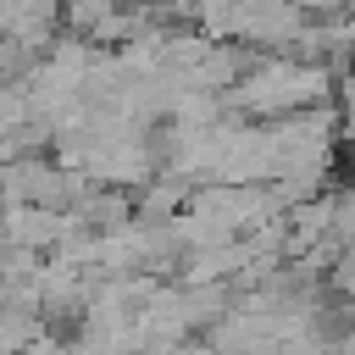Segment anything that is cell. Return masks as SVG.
I'll use <instances>...</instances> for the list:
<instances>
[{"mask_svg": "<svg viewBox=\"0 0 355 355\" xmlns=\"http://www.w3.org/2000/svg\"><path fill=\"white\" fill-rule=\"evenodd\" d=\"M322 94V78L305 72V67H288V61H272L266 72H255L244 83V105L250 111H288V105H305Z\"/></svg>", "mask_w": 355, "mask_h": 355, "instance_id": "obj_1", "label": "cell"}, {"mask_svg": "<svg viewBox=\"0 0 355 355\" xmlns=\"http://www.w3.org/2000/svg\"><path fill=\"white\" fill-rule=\"evenodd\" d=\"M67 216L61 211H50V205H11V216H6V244H17V250H55L61 239H67Z\"/></svg>", "mask_w": 355, "mask_h": 355, "instance_id": "obj_2", "label": "cell"}, {"mask_svg": "<svg viewBox=\"0 0 355 355\" xmlns=\"http://www.w3.org/2000/svg\"><path fill=\"white\" fill-rule=\"evenodd\" d=\"M55 22V0H6V28L11 44H44Z\"/></svg>", "mask_w": 355, "mask_h": 355, "instance_id": "obj_3", "label": "cell"}, {"mask_svg": "<svg viewBox=\"0 0 355 355\" xmlns=\"http://www.w3.org/2000/svg\"><path fill=\"white\" fill-rule=\"evenodd\" d=\"M333 239L338 244H355V178L333 194Z\"/></svg>", "mask_w": 355, "mask_h": 355, "instance_id": "obj_4", "label": "cell"}, {"mask_svg": "<svg viewBox=\"0 0 355 355\" xmlns=\"http://www.w3.org/2000/svg\"><path fill=\"white\" fill-rule=\"evenodd\" d=\"M22 355H72V338H61L55 327H44V333H39V338H33Z\"/></svg>", "mask_w": 355, "mask_h": 355, "instance_id": "obj_5", "label": "cell"}]
</instances>
